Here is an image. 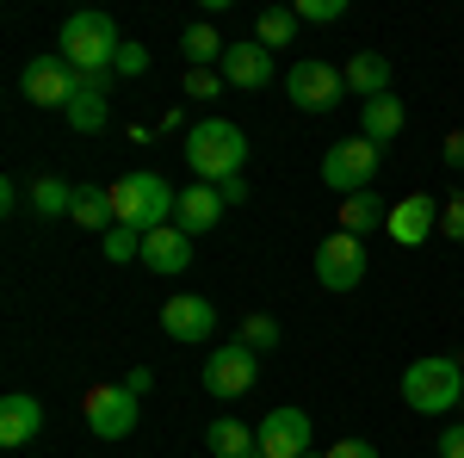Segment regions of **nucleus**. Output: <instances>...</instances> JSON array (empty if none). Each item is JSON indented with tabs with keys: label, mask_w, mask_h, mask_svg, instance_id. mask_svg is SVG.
I'll list each match as a JSON object with an SVG mask.
<instances>
[{
	"label": "nucleus",
	"mask_w": 464,
	"mask_h": 458,
	"mask_svg": "<svg viewBox=\"0 0 464 458\" xmlns=\"http://www.w3.org/2000/svg\"><path fill=\"white\" fill-rule=\"evenodd\" d=\"M242 161H248V137H242V124H229V118H198V124L186 131V168L205 180V186L236 180V174H242Z\"/></svg>",
	"instance_id": "1"
},
{
	"label": "nucleus",
	"mask_w": 464,
	"mask_h": 458,
	"mask_svg": "<svg viewBox=\"0 0 464 458\" xmlns=\"http://www.w3.org/2000/svg\"><path fill=\"white\" fill-rule=\"evenodd\" d=\"M402 403L415 415H452L464 403V365L459 353H428L402 372Z\"/></svg>",
	"instance_id": "2"
},
{
	"label": "nucleus",
	"mask_w": 464,
	"mask_h": 458,
	"mask_svg": "<svg viewBox=\"0 0 464 458\" xmlns=\"http://www.w3.org/2000/svg\"><path fill=\"white\" fill-rule=\"evenodd\" d=\"M174 205H179V192L161 174H124L111 186V211H118L124 229H137V236L168 229V223H174Z\"/></svg>",
	"instance_id": "3"
},
{
	"label": "nucleus",
	"mask_w": 464,
	"mask_h": 458,
	"mask_svg": "<svg viewBox=\"0 0 464 458\" xmlns=\"http://www.w3.org/2000/svg\"><path fill=\"white\" fill-rule=\"evenodd\" d=\"M56 50H63L81 74H111L124 37H118V25H111V13H74L69 25H63V44H56Z\"/></svg>",
	"instance_id": "4"
},
{
	"label": "nucleus",
	"mask_w": 464,
	"mask_h": 458,
	"mask_svg": "<svg viewBox=\"0 0 464 458\" xmlns=\"http://www.w3.org/2000/svg\"><path fill=\"white\" fill-rule=\"evenodd\" d=\"M285 93L297 112H334L341 106V93H347V69H334V63H322V56H304V63H291L285 69Z\"/></svg>",
	"instance_id": "5"
},
{
	"label": "nucleus",
	"mask_w": 464,
	"mask_h": 458,
	"mask_svg": "<svg viewBox=\"0 0 464 458\" xmlns=\"http://www.w3.org/2000/svg\"><path fill=\"white\" fill-rule=\"evenodd\" d=\"M74 87H81V69H74L63 50H50V56H32V63H25V74H19V93H25L32 106H56V112H69Z\"/></svg>",
	"instance_id": "6"
},
{
	"label": "nucleus",
	"mask_w": 464,
	"mask_h": 458,
	"mask_svg": "<svg viewBox=\"0 0 464 458\" xmlns=\"http://www.w3.org/2000/svg\"><path fill=\"white\" fill-rule=\"evenodd\" d=\"M378 142H365V137H347V142H334L328 155H322V180L341 192V199H353V192H372V174H378Z\"/></svg>",
	"instance_id": "7"
},
{
	"label": "nucleus",
	"mask_w": 464,
	"mask_h": 458,
	"mask_svg": "<svg viewBox=\"0 0 464 458\" xmlns=\"http://www.w3.org/2000/svg\"><path fill=\"white\" fill-rule=\"evenodd\" d=\"M137 403H143V396H130L124 385H93L81 396V415H87V427H93L100 440H130V434H137Z\"/></svg>",
	"instance_id": "8"
},
{
	"label": "nucleus",
	"mask_w": 464,
	"mask_h": 458,
	"mask_svg": "<svg viewBox=\"0 0 464 458\" xmlns=\"http://www.w3.org/2000/svg\"><path fill=\"white\" fill-rule=\"evenodd\" d=\"M254 372H260V353L254 347H242V341L211 347V359H205V390H211V396H248Z\"/></svg>",
	"instance_id": "9"
},
{
	"label": "nucleus",
	"mask_w": 464,
	"mask_h": 458,
	"mask_svg": "<svg viewBox=\"0 0 464 458\" xmlns=\"http://www.w3.org/2000/svg\"><path fill=\"white\" fill-rule=\"evenodd\" d=\"M161 328H168V341L198 347V341H211V335H217V304H211V297L179 291V297H168V304H161Z\"/></svg>",
	"instance_id": "10"
},
{
	"label": "nucleus",
	"mask_w": 464,
	"mask_h": 458,
	"mask_svg": "<svg viewBox=\"0 0 464 458\" xmlns=\"http://www.w3.org/2000/svg\"><path fill=\"white\" fill-rule=\"evenodd\" d=\"M316 279L328 285V291H353L359 279H365V248H359V236H328V242L316 248Z\"/></svg>",
	"instance_id": "11"
},
{
	"label": "nucleus",
	"mask_w": 464,
	"mask_h": 458,
	"mask_svg": "<svg viewBox=\"0 0 464 458\" xmlns=\"http://www.w3.org/2000/svg\"><path fill=\"white\" fill-rule=\"evenodd\" d=\"M254 434H260V458H304V453H310V415L291 409V403H285V409H273Z\"/></svg>",
	"instance_id": "12"
},
{
	"label": "nucleus",
	"mask_w": 464,
	"mask_h": 458,
	"mask_svg": "<svg viewBox=\"0 0 464 458\" xmlns=\"http://www.w3.org/2000/svg\"><path fill=\"white\" fill-rule=\"evenodd\" d=\"M433 223H440V217H433V199H428V192H409V199H396V205H391L384 236H391L396 248H421L433 236Z\"/></svg>",
	"instance_id": "13"
},
{
	"label": "nucleus",
	"mask_w": 464,
	"mask_h": 458,
	"mask_svg": "<svg viewBox=\"0 0 464 458\" xmlns=\"http://www.w3.org/2000/svg\"><path fill=\"white\" fill-rule=\"evenodd\" d=\"M223 81L229 87H248V93H260V87H273V50L266 44H229V56H223Z\"/></svg>",
	"instance_id": "14"
},
{
	"label": "nucleus",
	"mask_w": 464,
	"mask_h": 458,
	"mask_svg": "<svg viewBox=\"0 0 464 458\" xmlns=\"http://www.w3.org/2000/svg\"><path fill=\"white\" fill-rule=\"evenodd\" d=\"M143 267H149V273H161V279L186 273V267H192V236H186L179 223H168V229L143 236Z\"/></svg>",
	"instance_id": "15"
},
{
	"label": "nucleus",
	"mask_w": 464,
	"mask_h": 458,
	"mask_svg": "<svg viewBox=\"0 0 464 458\" xmlns=\"http://www.w3.org/2000/svg\"><path fill=\"white\" fill-rule=\"evenodd\" d=\"M223 211H229L223 192L205 186V180H192V186L179 192V205H174V223L186 229V236H205V229H217V217H223Z\"/></svg>",
	"instance_id": "16"
},
{
	"label": "nucleus",
	"mask_w": 464,
	"mask_h": 458,
	"mask_svg": "<svg viewBox=\"0 0 464 458\" xmlns=\"http://www.w3.org/2000/svg\"><path fill=\"white\" fill-rule=\"evenodd\" d=\"M106 81L111 74H81V87H74V100H69V118L81 137H93V131H106V118H111V106H106Z\"/></svg>",
	"instance_id": "17"
},
{
	"label": "nucleus",
	"mask_w": 464,
	"mask_h": 458,
	"mask_svg": "<svg viewBox=\"0 0 464 458\" xmlns=\"http://www.w3.org/2000/svg\"><path fill=\"white\" fill-rule=\"evenodd\" d=\"M37 427H44V403L37 396H25V390L0 396V446H32Z\"/></svg>",
	"instance_id": "18"
},
{
	"label": "nucleus",
	"mask_w": 464,
	"mask_h": 458,
	"mask_svg": "<svg viewBox=\"0 0 464 458\" xmlns=\"http://www.w3.org/2000/svg\"><path fill=\"white\" fill-rule=\"evenodd\" d=\"M402 124H409V112H402V100H396V93H384V100H365V106H359V137L378 142V149L402 137Z\"/></svg>",
	"instance_id": "19"
},
{
	"label": "nucleus",
	"mask_w": 464,
	"mask_h": 458,
	"mask_svg": "<svg viewBox=\"0 0 464 458\" xmlns=\"http://www.w3.org/2000/svg\"><path fill=\"white\" fill-rule=\"evenodd\" d=\"M205 453L211 458H260V434L242 427L236 415H217V422L205 427Z\"/></svg>",
	"instance_id": "20"
},
{
	"label": "nucleus",
	"mask_w": 464,
	"mask_h": 458,
	"mask_svg": "<svg viewBox=\"0 0 464 458\" xmlns=\"http://www.w3.org/2000/svg\"><path fill=\"white\" fill-rule=\"evenodd\" d=\"M347 93H359V106H365V100H384V93H391V56L359 50L353 63H347Z\"/></svg>",
	"instance_id": "21"
},
{
	"label": "nucleus",
	"mask_w": 464,
	"mask_h": 458,
	"mask_svg": "<svg viewBox=\"0 0 464 458\" xmlns=\"http://www.w3.org/2000/svg\"><path fill=\"white\" fill-rule=\"evenodd\" d=\"M391 223V205L378 192H353L341 199V236H365V229H384Z\"/></svg>",
	"instance_id": "22"
},
{
	"label": "nucleus",
	"mask_w": 464,
	"mask_h": 458,
	"mask_svg": "<svg viewBox=\"0 0 464 458\" xmlns=\"http://www.w3.org/2000/svg\"><path fill=\"white\" fill-rule=\"evenodd\" d=\"M74 223L81 229H118V211H111V186H74Z\"/></svg>",
	"instance_id": "23"
},
{
	"label": "nucleus",
	"mask_w": 464,
	"mask_h": 458,
	"mask_svg": "<svg viewBox=\"0 0 464 458\" xmlns=\"http://www.w3.org/2000/svg\"><path fill=\"white\" fill-rule=\"evenodd\" d=\"M179 50H186V69H211V63L223 69V56H229V44H223L217 25H205V19H198V25H186Z\"/></svg>",
	"instance_id": "24"
},
{
	"label": "nucleus",
	"mask_w": 464,
	"mask_h": 458,
	"mask_svg": "<svg viewBox=\"0 0 464 458\" xmlns=\"http://www.w3.org/2000/svg\"><path fill=\"white\" fill-rule=\"evenodd\" d=\"M291 37H297V6H266L254 19V44H266V50H285Z\"/></svg>",
	"instance_id": "25"
},
{
	"label": "nucleus",
	"mask_w": 464,
	"mask_h": 458,
	"mask_svg": "<svg viewBox=\"0 0 464 458\" xmlns=\"http://www.w3.org/2000/svg\"><path fill=\"white\" fill-rule=\"evenodd\" d=\"M25 199H32L37 217H69L74 211V186H69V180H50V174L32 180V192H25Z\"/></svg>",
	"instance_id": "26"
},
{
	"label": "nucleus",
	"mask_w": 464,
	"mask_h": 458,
	"mask_svg": "<svg viewBox=\"0 0 464 458\" xmlns=\"http://www.w3.org/2000/svg\"><path fill=\"white\" fill-rule=\"evenodd\" d=\"M106 260H118V267H130V260H143V236L137 229H106Z\"/></svg>",
	"instance_id": "27"
},
{
	"label": "nucleus",
	"mask_w": 464,
	"mask_h": 458,
	"mask_svg": "<svg viewBox=\"0 0 464 458\" xmlns=\"http://www.w3.org/2000/svg\"><path fill=\"white\" fill-rule=\"evenodd\" d=\"M242 347H254V353H266V347H279V322L273 317H248L242 322V335H236Z\"/></svg>",
	"instance_id": "28"
},
{
	"label": "nucleus",
	"mask_w": 464,
	"mask_h": 458,
	"mask_svg": "<svg viewBox=\"0 0 464 458\" xmlns=\"http://www.w3.org/2000/svg\"><path fill=\"white\" fill-rule=\"evenodd\" d=\"M229 81H223V69H186V100H217Z\"/></svg>",
	"instance_id": "29"
},
{
	"label": "nucleus",
	"mask_w": 464,
	"mask_h": 458,
	"mask_svg": "<svg viewBox=\"0 0 464 458\" xmlns=\"http://www.w3.org/2000/svg\"><path fill=\"white\" fill-rule=\"evenodd\" d=\"M440 236L464 242V192H452V199H446V211H440Z\"/></svg>",
	"instance_id": "30"
},
{
	"label": "nucleus",
	"mask_w": 464,
	"mask_h": 458,
	"mask_svg": "<svg viewBox=\"0 0 464 458\" xmlns=\"http://www.w3.org/2000/svg\"><path fill=\"white\" fill-rule=\"evenodd\" d=\"M143 69H149V50L124 37V50H118V63H111V74H143Z\"/></svg>",
	"instance_id": "31"
},
{
	"label": "nucleus",
	"mask_w": 464,
	"mask_h": 458,
	"mask_svg": "<svg viewBox=\"0 0 464 458\" xmlns=\"http://www.w3.org/2000/svg\"><path fill=\"white\" fill-rule=\"evenodd\" d=\"M341 13H347V0H304V6H297V19H316V25L341 19Z\"/></svg>",
	"instance_id": "32"
},
{
	"label": "nucleus",
	"mask_w": 464,
	"mask_h": 458,
	"mask_svg": "<svg viewBox=\"0 0 464 458\" xmlns=\"http://www.w3.org/2000/svg\"><path fill=\"white\" fill-rule=\"evenodd\" d=\"M328 458H378L372 440H341V446H328Z\"/></svg>",
	"instance_id": "33"
},
{
	"label": "nucleus",
	"mask_w": 464,
	"mask_h": 458,
	"mask_svg": "<svg viewBox=\"0 0 464 458\" xmlns=\"http://www.w3.org/2000/svg\"><path fill=\"white\" fill-rule=\"evenodd\" d=\"M440 458H464V422L440 434Z\"/></svg>",
	"instance_id": "34"
},
{
	"label": "nucleus",
	"mask_w": 464,
	"mask_h": 458,
	"mask_svg": "<svg viewBox=\"0 0 464 458\" xmlns=\"http://www.w3.org/2000/svg\"><path fill=\"white\" fill-rule=\"evenodd\" d=\"M217 192H223V205H242V199H248V180L236 174V180H223V186H217Z\"/></svg>",
	"instance_id": "35"
},
{
	"label": "nucleus",
	"mask_w": 464,
	"mask_h": 458,
	"mask_svg": "<svg viewBox=\"0 0 464 458\" xmlns=\"http://www.w3.org/2000/svg\"><path fill=\"white\" fill-rule=\"evenodd\" d=\"M149 385H155V378H149V365H137V372L124 378V390H130V396H149Z\"/></svg>",
	"instance_id": "36"
},
{
	"label": "nucleus",
	"mask_w": 464,
	"mask_h": 458,
	"mask_svg": "<svg viewBox=\"0 0 464 458\" xmlns=\"http://www.w3.org/2000/svg\"><path fill=\"white\" fill-rule=\"evenodd\" d=\"M446 161H452V168H464V131H452V137H446Z\"/></svg>",
	"instance_id": "37"
},
{
	"label": "nucleus",
	"mask_w": 464,
	"mask_h": 458,
	"mask_svg": "<svg viewBox=\"0 0 464 458\" xmlns=\"http://www.w3.org/2000/svg\"><path fill=\"white\" fill-rule=\"evenodd\" d=\"M304 458H328V453H316V446H310V453H304Z\"/></svg>",
	"instance_id": "38"
},
{
	"label": "nucleus",
	"mask_w": 464,
	"mask_h": 458,
	"mask_svg": "<svg viewBox=\"0 0 464 458\" xmlns=\"http://www.w3.org/2000/svg\"><path fill=\"white\" fill-rule=\"evenodd\" d=\"M459 365H464V347H459Z\"/></svg>",
	"instance_id": "39"
},
{
	"label": "nucleus",
	"mask_w": 464,
	"mask_h": 458,
	"mask_svg": "<svg viewBox=\"0 0 464 458\" xmlns=\"http://www.w3.org/2000/svg\"><path fill=\"white\" fill-rule=\"evenodd\" d=\"M459 415H464V403H459Z\"/></svg>",
	"instance_id": "40"
}]
</instances>
